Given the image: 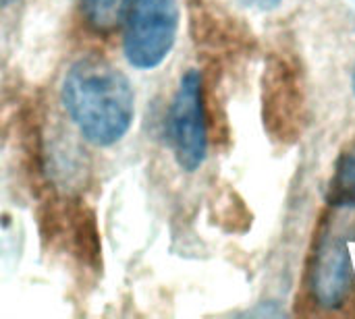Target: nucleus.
<instances>
[{"label":"nucleus","mask_w":355,"mask_h":319,"mask_svg":"<svg viewBox=\"0 0 355 319\" xmlns=\"http://www.w3.org/2000/svg\"><path fill=\"white\" fill-rule=\"evenodd\" d=\"M62 106L94 145L121 141L135 116V95L129 79L110 62L87 56L77 60L62 81Z\"/></svg>","instance_id":"f257e3e1"},{"label":"nucleus","mask_w":355,"mask_h":319,"mask_svg":"<svg viewBox=\"0 0 355 319\" xmlns=\"http://www.w3.org/2000/svg\"><path fill=\"white\" fill-rule=\"evenodd\" d=\"M177 29V0H123V50L135 69L160 66L175 46Z\"/></svg>","instance_id":"f03ea898"},{"label":"nucleus","mask_w":355,"mask_h":319,"mask_svg":"<svg viewBox=\"0 0 355 319\" xmlns=\"http://www.w3.org/2000/svg\"><path fill=\"white\" fill-rule=\"evenodd\" d=\"M166 127L177 164L185 172H196L208 154L204 89L202 75L198 71L191 69L181 77L168 110Z\"/></svg>","instance_id":"7ed1b4c3"},{"label":"nucleus","mask_w":355,"mask_h":319,"mask_svg":"<svg viewBox=\"0 0 355 319\" xmlns=\"http://www.w3.org/2000/svg\"><path fill=\"white\" fill-rule=\"evenodd\" d=\"M354 282L349 251L341 241L324 245L312 270V293L320 307L335 309L345 303Z\"/></svg>","instance_id":"20e7f679"},{"label":"nucleus","mask_w":355,"mask_h":319,"mask_svg":"<svg viewBox=\"0 0 355 319\" xmlns=\"http://www.w3.org/2000/svg\"><path fill=\"white\" fill-rule=\"evenodd\" d=\"M327 199L335 208H355V154L339 160Z\"/></svg>","instance_id":"39448f33"},{"label":"nucleus","mask_w":355,"mask_h":319,"mask_svg":"<svg viewBox=\"0 0 355 319\" xmlns=\"http://www.w3.org/2000/svg\"><path fill=\"white\" fill-rule=\"evenodd\" d=\"M81 15L94 31H110L119 15V0H81Z\"/></svg>","instance_id":"423d86ee"},{"label":"nucleus","mask_w":355,"mask_h":319,"mask_svg":"<svg viewBox=\"0 0 355 319\" xmlns=\"http://www.w3.org/2000/svg\"><path fill=\"white\" fill-rule=\"evenodd\" d=\"M243 6H250V8H256V10H270L275 6H279L283 0H239Z\"/></svg>","instance_id":"0eeeda50"},{"label":"nucleus","mask_w":355,"mask_h":319,"mask_svg":"<svg viewBox=\"0 0 355 319\" xmlns=\"http://www.w3.org/2000/svg\"><path fill=\"white\" fill-rule=\"evenodd\" d=\"M352 85H354V93H355V69H354V75H352Z\"/></svg>","instance_id":"6e6552de"},{"label":"nucleus","mask_w":355,"mask_h":319,"mask_svg":"<svg viewBox=\"0 0 355 319\" xmlns=\"http://www.w3.org/2000/svg\"><path fill=\"white\" fill-rule=\"evenodd\" d=\"M347 2H349V4H352V6L355 8V0H347Z\"/></svg>","instance_id":"1a4fd4ad"}]
</instances>
